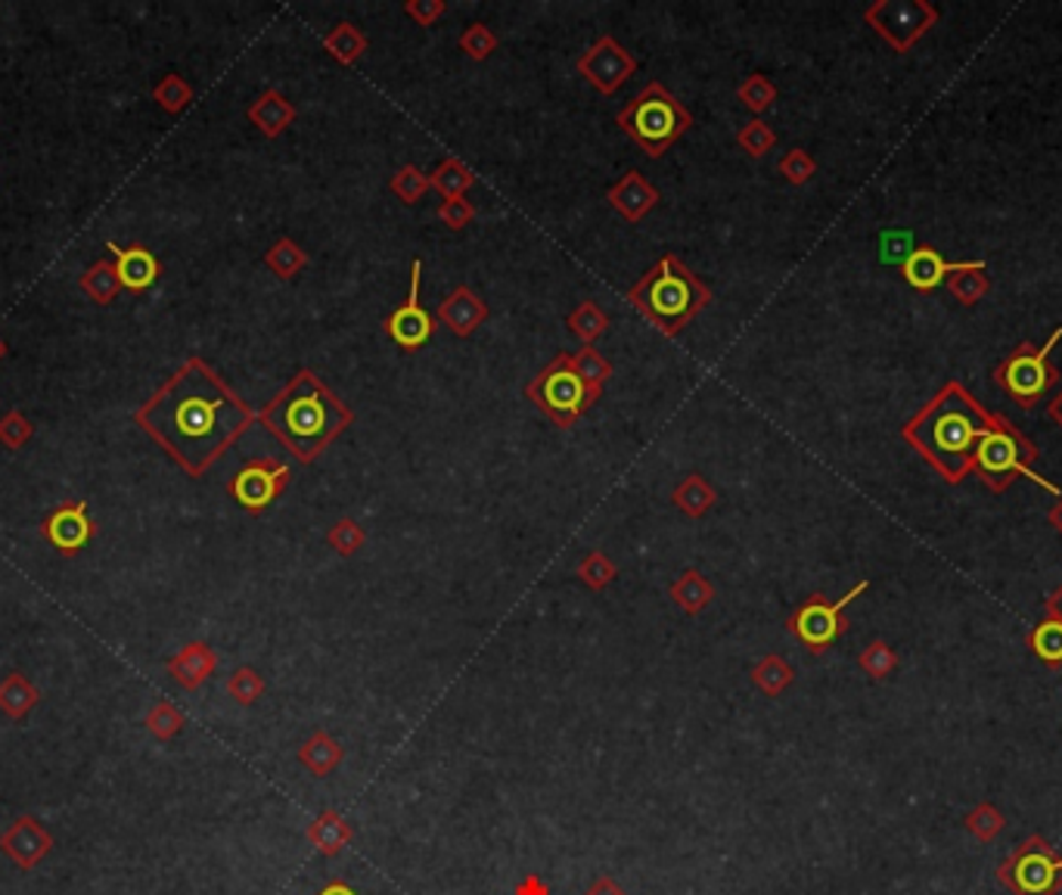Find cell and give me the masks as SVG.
I'll use <instances>...</instances> for the list:
<instances>
[{
	"label": "cell",
	"instance_id": "5b68a950",
	"mask_svg": "<svg viewBox=\"0 0 1062 895\" xmlns=\"http://www.w3.org/2000/svg\"><path fill=\"white\" fill-rule=\"evenodd\" d=\"M622 128L650 159H662L680 137L693 128L690 109L677 100L662 82H650L641 87L634 100H627L615 116Z\"/></svg>",
	"mask_w": 1062,
	"mask_h": 895
},
{
	"label": "cell",
	"instance_id": "b9f144b4",
	"mask_svg": "<svg viewBox=\"0 0 1062 895\" xmlns=\"http://www.w3.org/2000/svg\"><path fill=\"white\" fill-rule=\"evenodd\" d=\"M388 187H391V193L405 205H417L432 184H429V174H426L420 166H401V169L391 174V184Z\"/></svg>",
	"mask_w": 1062,
	"mask_h": 895
},
{
	"label": "cell",
	"instance_id": "30bf717a",
	"mask_svg": "<svg viewBox=\"0 0 1062 895\" xmlns=\"http://www.w3.org/2000/svg\"><path fill=\"white\" fill-rule=\"evenodd\" d=\"M867 588H870V582H858V585L848 594H843L839 600H826L824 594H811L808 600L786 619V631L793 635L795 641L805 643L814 657H820V653H826V650L848 631L845 607L855 604Z\"/></svg>",
	"mask_w": 1062,
	"mask_h": 895
},
{
	"label": "cell",
	"instance_id": "4316f807",
	"mask_svg": "<svg viewBox=\"0 0 1062 895\" xmlns=\"http://www.w3.org/2000/svg\"><path fill=\"white\" fill-rule=\"evenodd\" d=\"M944 287H947V292L957 299L961 305H966V308H973V305H978L985 296H988V289H991V277H988V265L981 262V258H976L969 268H963V270H957V274H951L947 280H944Z\"/></svg>",
	"mask_w": 1062,
	"mask_h": 895
},
{
	"label": "cell",
	"instance_id": "4fadbf2b",
	"mask_svg": "<svg viewBox=\"0 0 1062 895\" xmlns=\"http://www.w3.org/2000/svg\"><path fill=\"white\" fill-rule=\"evenodd\" d=\"M420 284L422 262L417 258V262L410 265V289H407V299L386 318L388 339H391L398 349H405V352H420L422 345L436 337V330H439V318H432V315L422 308Z\"/></svg>",
	"mask_w": 1062,
	"mask_h": 895
},
{
	"label": "cell",
	"instance_id": "9c48e42d",
	"mask_svg": "<svg viewBox=\"0 0 1062 895\" xmlns=\"http://www.w3.org/2000/svg\"><path fill=\"white\" fill-rule=\"evenodd\" d=\"M997 883L1012 895H1060L1062 852L1047 843L1041 833H1031L1000 862Z\"/></svg>",
	"mask_w": 1062,
	"mask_h": 895
},
{
	"label": "cell",
	"instance_id": "6f0895ef",
	"mask_svg": "<svg viewBox=\"0 0 1062 895\" xmlns=\"http://www.w3.org/2000/svg\"><path fill=\"white\" fill-rule=\"evenodd\" d=\"M1044 612H1053V616H1060V619H1062V585L1056 588V592L1050 594V597H1047Z\"/></svg>",
	"mask_w": 1062,
	"mask_h": 895
},
{
	"label": "cell",
	"instance_id": "d590c367",
	"mask_svg": "<svg viewBox=\"0 0 1062 895\" xmlns=\"http://www.w3.org/2000/svg\"><path fill=\"white\" fill-rule=\"evenodd\" d=\"M776 85L764 75V72H752V75H745L740 82V87H737V100L749 109V113H755V116H761V113H768L771 106H774V100H776Z\"/></svg>",
	"mask_w": 1062,
	"mask_h": 895
},
{
	"label": "cell",
	"instance_id": "f907efd6",
	"mask_svg": "<svg viewBox=\"0 0 1062 895\" xmlns=\"http://www.w3.org/2000/svg\"><path fill=\"white\" fill-rule=\"evenodd\" d=\"M32 433H34V426L19 411H10L3 420H0V441L10 448V451H17V448H22L25 441L32 439Z\"/></svg>",
	"mask_w": 1062,
	"mask_h": 895
},
{
	"label": "cell",
	"instance_id": "ac0fdd59",
	"mask_svg": "<svg viewBox=\"0 0 1062 895\" xmlns=\"http://www.w3.org/2000/svg\"><path fill=\"white\" fill-rule=\"evenodd\" d=\"M489 305L472 287H457L454 292H448L439 305V323H444L457 339L472 337L482 323L489 321Z\"/></svg>",
	"mask_w": 1062,
	"mask_h": 895
},
{
	"label": "cell",
	"instance_id": "ffe728a7",
	"mask_svg": "<svg viewBox=\"0 0 1062 895\" xmlns=\"http://www.w3.org/2000/svg\"><path fill=\"white\" fill-rule=\"evenodd\" d=\"M215 669H218V653L205 641L186 643L181 653H174V657L169 659L171 678H174L184 691H200L205 681L215 675Z\"/></svg>",
	"mask_w": 1062,
	"mask_h": 895
},
{
	"label": "cell",
	"instance_id": "681fc988",
	"mask_svg": "<svg viewBox=\"0 0 1062 895\" xmlns=\"http://www.w3.org/2000/svg\"><path fill=\"white\" fill-rule=\"evenodd\" d=\"M439 221L448 227V231H463V227H470L472 221H475V205L466 200V196H457V200H441V205H439Z\"/></svg>",
	"mask_w": 1062,
	"mask_h": 895
},
{
	"label": "cell",
	"instance_id": "f1b7e54d",
	"mask_svg": "<svg viewBox=\"0 0 1062 895\" xmlns=\"http://www.w3.org/2000/svg\"><path fill=\"white\" fill-rule=\"evenodd\" d=\"M37 700H41V693L22 672H10L0 681V712L10 715L13 722H22L37 706Z\"/></svg>",
	"mask_w": 1062,
	"mask_h": 895
},
{
	"label": "cell",
	"instance_id": "d4e9b609",
	"mask_svg": "<svg viewBox=\"0 0 1062 895\" xmlns=\"http://www.w3.org/2000/svg\"><path fill=\"white\" fill-rule=\"evenodd\" d=\"M672 501L680 513H687L690 520H699L718 504V489L702 473H687L672 491Z\"/></svg>",
	"mask_w": 1062,
	"mask_h": 895
},
{
	"label": "cell",
	"instance_id": "e575fe53",
	"mask_svg": "<svg viewBox=\"0 0 1062 895\" xmlns=\"http://www.w3.org/2000/svg\"><path fill=\"white\" fill-rule=\"evenodd\" d=\"M82 289L94 299L97 305H109L121 292V280H118L116 262H97L85 270L82 277Z\"/></svg>",
	"mask_w": 1062,
	"mask_h": 895
},
{
	"label": "cell",
	"instance_id": "74e56055",
	"mask_svg": "<svg viewBox=\"0 0 1062 895\" xmlns=\"http://www.w3.org/2000/svg\"><path fill=\"white\" fill-rule=\"evenodd\" d=\"M578 578L588 585L590 592H603L607 585H612V582L619 578V566H615V560L607 557L600 547H593V551H588L584 560L578 563Z\"/></svg>",
	"mask_w": 1062,
	"mask_h": 895
},
{
	"label": "cell",
	"instance_id": "9a60e30c",
	"mask_svg": "<svg viewBox=\"0 0 1062 895\" xmlns=\"http://www.w3.org/2000/svg\"><path fill=\"white\" fill-rule=\"evenodd\" d=\"M0 849H3V855L17 864V867L32 871V867H37V864L51 855L53 837L51 830L44 828L37 818L22 814V818H17V821L10 824V830L0 837Z\"/></svg>",
	"mask_w": 1062,
	"mask_h": 895
},
{
	"label": "cell",
	"instance_id": "8992f818",
	"mask_svg": "<svg viewBox=\"0 0 1062 895\" xmlns=\"http://www.w3.org/2000/svg\"><path fill=\"white\" fill-rule=\"evenodd\" d=\"M1038 455H1041L1038 445L1016 423H1010V417H1004L997 429H991L985 439L978 441L976 457H973V473L985 482V489H991L995 494L1007 491L1019 476H1026L1034 486L1050 491L1053 498H1062V491L1050 479L1034 473Z\"/></svg>",
	"mask_w": 1062,
	"mask_h": 895
},
{
	"label": "cell",
	"instance_id": "ee69618b",
	"mask_svg": "<svg viewBox=\"0 0 1062 895\" xmlns=\"http://www.w3.org/2000/svg\"><path fill=\"white\" fill-rule=\"evenodd\" d=\"M460 51L466 53L470 60H475V63H482V60H489L491 53L497 51V34L491 32L489 25L485 22H470L463 32H460Z\"/></svg>",
	"mask_w": 1062,
	"mask_h": 895
},
{
	"label": "cell",
	"instance_id": "db71d44e",
	"mask_svg": "<svg viewBox=\"0 0 1062 895\" xmlns=\"http://www.w3.org/2000/svg\"><path fill=\"white\" fill-rule=\"evenodd\" d=\"M588 895H624V889L612 877H597L590 883Z\"/></svg>",
	"mask_w": 1062,
	"mask_h": 895
},
{
	"label": "cell",
	"instance_id": "7c38bea8",
	"mask_svg": "<svg viewBox=\"0 0 1062 895\" xmlns=\"http://www.w3.org/2000/svg\"><path fill=\"white\" fill-rule=\"evenodd\" d=\"M289 486V467L277 457H258L239 467V473L230 479V494L243 510L261 513L268 510L283 489Z\"/></svg>",
	"mask_w": 1062,
	"mask_h": 895
},
{
	"label": "cell",
	"instance_id": "7dc6e473",
	"mask_svg": "<svg viewBox=\"0 0 1062 895\" xmlns=\"http://www.w3.org/2000/svg\"><path fill=\"white\" fill-rule=\"evenodd\" d=\"M227 693L234 696L239 706H253L265 693V678L258 675L255 669H249V665H243V669H236L234 675L227 678Z\"/></svg>",
	"mask_w": 1062,
	"mask_h": 895
},
{
	"label": "cell",
	"instance_id": "3957f363",
	"mask_svg": "<svg viewBox=\"0 0 1062 895\" xmlns=\"http://www.w3.org/2000/svg\"><path fill=\"white\" fill-rule=\"evenodd\" d=\"M258 423H265L296 460L311 464L352 426L354 414L318 373L299 371L258 411Z\"/></svg>",
	"mask_w": 1062,
	"mask_h": 895
},
{
	"label": "cell",
	"instance_id": "9f6ffc18",
	"mask_svg": "<svg viewBox=\"0 0 1062 895\" xmlns=\"http://www.w3.org/2000/svg\"><path fill=\"white\" fill-rule=\"evenodd\" d=\"M318 895H357V893H354L345 880H333V883H326Z\"/></svg>",
	"mask_w": 1062,
	"mask_h": 895
},
{
	"label": "cell",
	"instance_id": "83f0119b",
	"mask_svg": "<svg viewBox=\"0 0 1062 895\" xmlns=\"http://www.w3.org/2000/svg\"><path fill=\"white\" fill-rule=\"evenodd\" d=\"M367 47H371L367 34L361 32L354 22H339V25H333V32L323 34V51L342 66H354L367 53Z\"/></svg>",
	"mask_w": 1062,
	"mask_h": 895
},
{
	"label": "cell",
	"instance_id": "2e32d148",
	"mask_svg": "<svg viewBox=\"0 0 1062 895\" xmlns=\"http://www.w3.org/2000/svg\"><path fill=\"white\" fill-rule=\"evenodd\" d=\"M41 535L51 541L63 557H75L87 541L94 539V525L87 520L85 501H68L56 508L41 525Z\"/></svg>",
	"mask_w": 1062,
	"mask_h": 895
},
{
	"label": "cell",
	"instance_id": "f35d334b",
	"mask_svg": "<svg viewBox=\"0 0 1062 895\" xmlns=\"http://www.w3.org/2000/svg\"><path fill=\"white\" fill-rule=\"evenodd\" d=\"M963 828L969 830L978 843H991V840H997V837L1004 833L1007 818H1004V811L991 806V802H978L976 809L963 818Z\"/></svg>",
	"mask_w": 1062,
	"mask_h": 895
},
{
	"label": "cell",
	"instance_id": "f546056e",
	"mask_svg": "<svg viewBox=\"0 0 1062 895\" xmlns=\"http://www.w3.org/2000/svg\"><path fill=\"white\" fill-rule=\"evenodd\" d=\"M1029 650L1050 669L1062 665V619L1044 612V619L1029 631Z\"/></svg>",
	"mask_w": 1062,
	"mask_h": 895
},
{
	"label": "cell",
	"instance_id": "91938a15",
	"mask_svg": "<svg viewBox=\"0 0 1062 895\" xmlns=\"http://www.w3.org/2000/svg\"><path fill=\"white\" fill-rule=\"evenodd\" d=\"M7 355V345H3V339H0V358Z\"/></svg>",
	"mask_w": 1062,
	"mask_h": 895
},
{
	"label": "cell",
	"instance_id": "e0dca14e",
	"mask_svg": "<svg viewBox=\"0 0 1062 895\" xmlns=\"http://www.w3.org/2000/svg\"><path fill=\"white\" fill-rule=\"evenodd\" d=\"M973 262H947L935 246H916L911 253L904 255L901 262V277L908 280V287H913L916 292H932L938 289L957 270L969 268Z\"/></svg>",
	"mask_w": 1062,
	"mask_h": 895
},
{
	"label": "cell",
	"instance_id": "816d5d0a",
	"mask_svg": "<svg viewBox=\"0 0 1062 895\" xmlns=\"http://www.w3.org/2000/svg\"><path fill=\"white\" fill-rule=\"evenodd\" d=\"M405 17H410L420 29H429L436 25L444 13H448V3L444 0H405Z\"/></svg>",
	"mask_w": 1062,
	"mask_h": 895
},
{
	"label": "cell",
	"instance_id": "ba28073f",
	"mask_svg": "<svg viewBox=\"0 0 1062 895\" xmlns=\"http://www.w3.org/2000/svg\"><path fill=\"white\" fill-rule=\"evenodd\" d=\"M525 395L557 423L559 429H572L575 423L597 405L593 392L575 371V361L569 352H559L544 371L525 386Z\"/></svg>",
	"mask_w": 1062,
	"mask_h": 895
},
{
	"label": "cell",
	"instance_id": "d6986e66",
	"mask_svg": "<svg viewBox=\"0 0 1062 895\" xmlns=\"http://www.w3.org/2000/svg\"><path fill=\"white\" fill-rule=\"evenodd\" d=\"M607 200L622 219L637 224L658 205V190L646 181V174H641V171H624L622 178L609 187Z\"/></svg>",
	"mask_w": 1062,
	"mask_h": 895
},
{
	"label": "cell",
	"instance_id": "44dd1931",
	"mask_svg": "<svg viewBox=\"0 0 1062 895\" xmlns=\"http://www.w3.org/2000/svg\"><path fill=\"white\" fill-rule=\"evenodd\" d=\"M109 249L116 255V270L118 280H121V289H131V292H143L150 289L159 274H162V265L155 262V255L147 249V246H128V249H118L116 243H109Z\"/></svg>",
	"mask_w": 1062,
	"mask_h": 895
},
{
	"label": "cell",
	"instance_id": "ab89813d",
	"mask_svg": "<svg viewBox=\"0 0 1062 895\" xmlns=\"http://www.w3.org/2000/svg\"><path fill=\"white\" fill-rule=\"evenodd\" d=\"M737 147L752 159H764L776 147V131L764 119H752L737 131Z\"/></svg>",
	"mask_w": 1062,
	"mask_h": 895
},
{
	"label": "cell",
	"instance_id": "f5cc1de1",
	"mask_svg": "<svg viewBox=\"0 0 1062 895\" xmlns=\"http://www.w3.org/2000/svg\"><path fill=\"white\" fill-rule=\"evenodd\" d=\"M513 895H554V889H550V883H547L544 877H538V874H528V877H523L519 883H516Z\"/></svg>",
	"mask_w": 1062,
	"mask_h": 895
},
{
	"label": "cell",
	"instance_id": "277c9868",
	"mask_svg": "<svg viewBox=\"0 0 1062 895\" xmlns=\"http://www.w3.org/2000/svg\"><path fill=\"white\" fill-rule=\"evenodd\" d=\"M627 302L665 337H677L702 308H708L711 289L677 255L668 253L627 289Z\"/></svg>",
	"mask_w": 1062,
	"mask_h": 895
},
{
	"label": "cell",
	"instance_id": "7402d4cb",
	"mask_svg": "<svg viewBox=\"0 0 1062 895\" xmlns=\"http://www.w3.org/2000/svg\"><path fill=\"white\" fill-rule=\"evenodd\" d=\"M246 116H249V121H253L261 135L273 140V137H280L287 131L299 113H296L292 100H287L277 87H268V90L246 109Z\"/></svg>",
	"mask_w": 1062,
	"mask_h": 895
},
{
	"label": "cell",
	"instance_id": "484cf974",
	"mask_svg": "<svg viewBox=\"0 0 1062 895\" xmlns=\"http://www.w3.org/2000/svg\"><path fill=\"white\" fill-rule=\"evenodd\" d=\"M668 594L687 616H699L715 600V585L699 569H687V573H680V578L672 582V592Z\"/></svg>",
	"mask_w": 1062,
	"mask_h": 895
},
{
	"label": "cell",
	"instance_id": "8d00e7d4",
	"mask_svg": "<svg viewBox=\"0 0 1062 895\" xmlns=\"http://www.w3.org/2000/svg\"><path fill=\"white\" fill-rule=\"evenodd\" d=\"M572 361H575V371L581 373V380H584L590 392H593V398H600V395H603V386L612 380V364H609L607 358L600 355L593 345H581V349L572 355Z\"/></svg>",
	"mask_w": 1062,
	"mask_h": 895
},
{
	"label": "cell",
	"instance_id": "f6af8a7d",
	"mask_svg": "<svg viewBox=\"0 0 1062 895\" xmlns=\"http://www.w3.org/2000/svg\"><path fill=\"white\" fill-rule=\"evenodd\" d=\"M184 725H186L184 712L178 710V706H171L169 700L155 703V706L147 712V727H150L152 737H159V740H171V737H178V734L184 731Z\"/></svg>",
	"mask_w": 1062,
	"mask_h": 895
},
{
	"label": "cell",
	"instance_id": "7bdbcfd3",
	"mask_svg": "<svg viewBox=\"0 0 1062 895\" xmlns=\"http://www.w3.org/2000/svg\"><path fill=\"white\" fill-rule=\"evenodd\" d=\"M326 544L336 551L339 557H354V554L367 544V532H364V525L354 523L352 516H342V520L326 532Z\"/></svg>",
	"mask_w": 1062,
	"mask_h": 895
},
{
	"label": "cell",
	"instance_id": "bcb514c9",
	"mask_svg": "<svg viewBox=\"0 0 1062 895\" xmlns=\"http://www.w3.org/2000/svg\"><path fill=\"white\" fill-rule=\"evenodd\" d=\"M776 171L790 181L793 187H805L817 174V162H814V156H811L808 150H802V147H793V150H786L783 156H780V162H776Z\"/></svg>",
	"mask_w": 1062,
	"mask_h": 895
},
{
	"label": "cell",
	"instance_id": "4dcf8cb0",
	"mask_svg": "<svg viewBox=\"0 0 1062 895\" xmlns=\"http://www.w3.org/2000/svg\"><path fill=\"white\" fill-rule=\"evenodd\" d=\"M429 184L439 190L444 200H457V196H466V190L475 184V171L457 159V156H444L439 162V169L429 174Z\"/></svg>",
	"mask_w": 1062,
	"mask_h": 895
},
{
	"label": "cell",
	"instance_id": "836d02e7",
	"mask_svg": "<svg viewBox=\"0 0 1062 895\" xmlns=\"http://www.w3.org/2000/svg\"><path fill=\"white\" fill-rule=\"evenodd\" d=\"M265 265H268L270 274H277L280 280H292L296 274H302V270L308 268V253H304L296 239L283 237L277 239L268 253H265Z\"/></svg>",
	"mask_w": 1062,
	"mask_h": 895
},
{
	"label": "cell",
	"instance_id": "60d3db41",
	"mask_svg": "<svg viewBox=\"0 0 1062 895\" xmlns=\"http://www.w3.org/2000/svg\"><path fill=\"white\" fill-rule=\"evenodd\" d=\"M858 665L860 672H867V678L882 681V678H889L898 669V653L882 638H877V641H870L860 650Z\"/></svg>",
	"mask_w": 1062,
	"mask_h": 895
},
{
	"label": "cell",
	"instance_id": "6da1fadb",
	"mask_svg": "<svg viewBox=\"0 0 1062 895\" xmlns=\"http://www.w3.org/2000/svg\"><path fill=\"white\" fill-rule=\"evenodd\" d=\"M137 423L190 476H203L255 423V411L203 358H190L137 411Z\"/></svg>",
	"mask_w": 1062,
	"mask_h": 895
},
{
	"label": "cell",
	"instance_id": "5bb4252c",
	"mask_svg": "<svg viewBox=\"0 0 1062 895\" xmlns=\"http://www.w3.org/2000/svg\"><path fill=\"white\" fill-rule=\"evenodd\" d=\"M575 68H578L600 94L609 97V94H615V90L637 72V60L631 56V51H624L612 34H600L588 51L578 56Z\"/></svg>",
	"mask_w": 1062,
	"mask_h": 895
},
{
	"label": "cell",
	"instance_id": "d6a6232c",
	"mask_svg": "<svg viewBox=\"0 0 1062 895\" xmlns=\"http://www.w3.org/2000/svg\"><path fill=\"white\" fill-rule=\"evenodd\" d=\"M566 327L572 330V337L581 339V345H593L609 330V315L593 299H584L575 305V311H569Z\"/></svg>",
	"mask_w": 1062,
	"mask_h": 895
},
{
	"label": "cell",
	"instance_id": "c3c4849f",
	"mask_svg": "<svg viewBox=\"0 0 1062 895\" xmlns=\"http://www.w3.org/2000/svg\"><path fill=\"white\" fill-rule=\"evenodd\" d=\"M152 97H155V103L165 109V113H181V109H186V103L193 100V87L186 85L184 78L181 75H165L159 85H155V90H152Z\"/></svg>",
	"mask_w": 1062,
	"mask_h": 895
},
{
	"label": "cell",
	"instance_id": "680465c9",
	"mask_svg": "<svg viewBox=\"0 0 1062 895\" xmlns=\"http://www.w3.org/2000/svg\"><path fill=\"white\" fill-rule=\"evenodd\" d=\"M1047 523L1053 525V529L1062 535V498H1056V504L1047 510Z\"/></svg>",
	"mask_w": 1062,
	"mask_h": 895
},
{
	"label": "cell",
	"instance_id": "cb8c5ba5",
	"mask_svg": "<svg viewBox=\"0 0 1062 895\" xmlns=\"http://www.w3.org/2000/svg\"><path fill=\"white\" fill-rule=\"evenodd\" d=\"M352 828H348V821L339 814V811H333V809H326V811H321L311 824H308V843L314 845L321 855H339L345 845L352 843Z\"/></svg>",
	"mask_w": 1062,
	"mask_h": 895
},
{
	"label": "cell",
	"instance_id": "52a82bcc",
	"mask_svg": "<svg viewBox=\"0 0 1062 895\" xmlns=\"http://www.w3.org/2000/svg\"><path fill=\"white\" fill-rule=\"evenodd\" d=\"M1060 339L1062 327H1056V330L1050 333L1044 345H1034L1029 339H1022L1010 355L997 364L995 373H991L997 386L1004 388L1019 407H1026V411L1038 407L1041 398H1047V392L1060 383V371H1056V364L1050 361L1053 349L1060 345Z\"/></svg>",
	"mask_w": 1062,
	"mask_h": 895
},
{
	"label": "cell",
	"instance_id": "1f68e13d",
	"mask_svg": "<svg viewBox=\"0 0 1062 895\" xmlns=\"http://www.w3.org/2000/svg\"><path fill=\"white\" fill-rule=\"evenodd\" d=\"M793 681L795 669L786 659L780 657V653L761 657L759 662H755V669H752V684H755L764 696H780Z\"/></svg>",
	"mask_w": 1062,
	"mask_h": 895
},
{
	"label": "cell",
	"instance_id": "8fae6325",
	"mask_svg": "<svg viewBox=\"0 0 1062 895\" xmlns=\"http://www.w3.org/2000/svg\"><path fill=\"white\" fill-rule=\"evenodd\" d=\"M863 22L894 53H908L938 25V10L929 0H877L863 10Z\"/></svg>",
	"mask_w": 1062,
	"mask_h": 895
},
{
	"label": "cell",
	"instance_id": "11a10c76",
	"mask_svg": "<svg viewBox=\"0 0 1062 895\" xmlns=\"http://www.w3.org/2000/svg\"><path fill=\"white\" fill-rule=\"evenodd\" d=\"M1047 417L1062 429V388L1053 395V398H1050V402H1047Z\"/></svg>",
	"mask_w": 1062,
	"mask_h": 895
},
{
	"label": "cell",
	"instance_id": "603a6c76",
	"mask_svg": "<svg viewBox=\"0 0 1062 895\" xmlns=\"http://www.w3.org/2000/svg\"><path fill=\"white\" fill-rule=\"evenodd\" d=\"M345 759V746L339 744L333 734L326 731H314L302 746H299V761L311 771L314 777H326L336 771Z\"/></svg>",
	"mask_w": 1062,
	"mask_h": 895
},
{
	"label": "cell",
	"instance_id": "7a4b0ae2",
	"mask_svg": "<svg viewBox=\"0 0 1062 895\" xmlns=\"http://www.w3.org/2000/svg\"><path fill=\"white\" fill-rule=\"evenodd\" d=\"M997 414L978 402L961 380H947L926 405L901 426V439L926 460L947 486H961L973 473L978 441L1000 426Z\"/></svg>",
	"mask_w": 1062,
	"mask_h": 895
}]
</instances>
